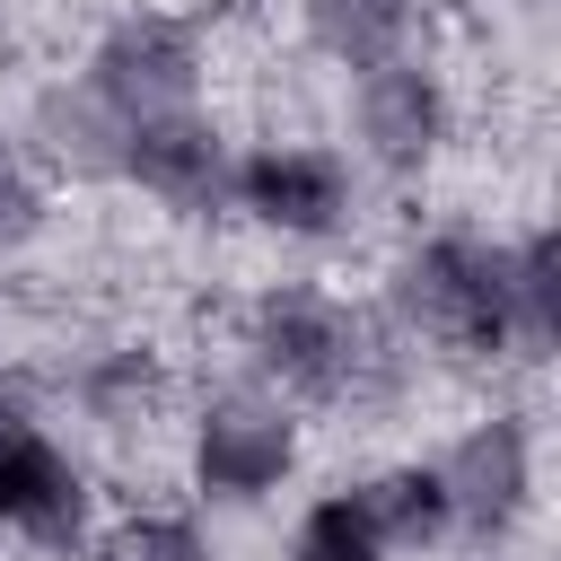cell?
<instances>
[{
	"mask_svg": "<svg viewBox=\"0 0 561 561\" xmlns=\"http://www.w3.org/2000/svg\"><path fill=\"white\" fill-rule=\"evenodd\" d=\"M228 342H237V377L280 394L298 421L386 430L421 386V351L377 316V298H351L307 272L254 280L228 316Z\"/></svg>",
	"mask_w": 561,
	"mask_h": 561,
	"instance_id": "1",
	"label": "cell"
},
{
	"mask_svg": "<svg viewBox=\"0 0 561 561\" xmlns=\"http://www.w3.org/2000/svg\"><path fill=\"white\" fill-rule=\"evenodd\" d=\"M377 316L421 351V368H517L508 351V289H500V228L473 219H412L377 263Z\"/></svg>",
	"mask_w": 561,
	"mask_h": 561,
	"instance_id": "2",
	"label": "cell"
},
{
	"mask_svg": "<svg viewBox=\"0 0 561 561\" xmlns=\"http://www.w3.org/2000/svg\"><path fill=\"white\" fill-rule=\"evenodd\" d=\"M175 473H184V500L202 517H219V508H272L307 473V421L280 394H263L254 377L228 368L210 386H184Z\"/></svg>",
	"mask_w": 561,
	"mask_h": 561,
	"instance_id": "3",
	"label": "cell"
},
{
	"mask_svg": "<svg viewBox=\"0 0 561 561\" xmlns=\"http://www.w3.org/2000/svg\"><path fill=\"white\" fill-rule=\"evenodd\" d=\"M96 517H105V482L88 447L26 377H0V543L35 561H79Z\"/></svg>",
	"mask_w": 561,
	"mask_h": 561,
	"instance_id": "4",
	"label": "cell"
},
{
	"mask_svg": "<svg viewBox=\"0 0 561 561\" xmlns=\"http://www.w3.org/2000/svg\"><path fill=\"white\" fill-rule=\"evenodd\" d=\"M79 88L114 114V123H149V114H184V105H219V35L202 9L175 0H114L88 44H79Z\"/></svg>",
	"mask_w": 561,
	"mask_h": 561,
	"instance_id": "5",
	"label": "cell"
},
{
	"mask_svg": "<svg viewBox=\"0 0 561 561\" xmlns=\"http://www.w3.org/2000/svg\"><path fill=\"white\" fill-rule=\"evenodd\" d=\"M456 131H465V96L438 53H403V61L342 79V140L333 149L359 167L368 193H421L456 158Z\"/></svg>",
	"mask_w": 561,
	"mask_h": 561,
	"instance_id": "6",
	"label": "cell"
},
{
	"mask_svg": "<svg viewBox=\"0 0 561 561\" xmlns=\"http://www.w3.org/2000/svg\"><path fill=\"white\" fill-rule=\"evenodd\" d=\"M228 219L289 254H333L368 228V184L324 131H254L228 167Z\"/></svg>",
	"mask_w": 561,
	"mask_h": 561,
	"instance_id": "7",
	"label": "cell"
},
{
	"mask_svg": "<svg viewBox=\"0 0 561 561\" xmlns=\"http://www.w3.org/2000/svg\"><path fill=\"white\" fill-rule=\"evenodd\" d=\"M438 482H447V517H456V552L500 561L543 500V430L526 403H482L465 412L438 447H430Z\"/></svg>",
	"mask_w": 561,
	"mask_h": 561,
	"instance_id": "8",
	"label": "cell"
},
{
	"mask_svg": "<svg viewBox=\"0 0 561 561\" xmlns=\"http://www.w3.org/2000/svg\"><path fill=\"white\" fill-rule=\"evenodd\" d=\"M237 140L219 105H184V114H149V123H123V158H114V193L149 202L158 219L175 228H210L228 219V167H237Z\"/></svg>",
	"mask_w": 561,
	"mask_h": 561,
	"instance_id": "9",
	"label": "cell"
},
{
	"mask_svg": "<svg viewBox=\"0 0 561 561\" xmlns=\"http://www.w3.org/2000/svg\"><path fill=\"white\" fill-rule=\"evenodd\" d=\"M53 394H61V412H70L88 438H105V447H140V438L175 430V412H184V377H175L167 351L140 342V333H114V342L70 351L61 377H53Z\"/></svg>",
	"mask_w": 561,
	"mask_h": 561,
	"instance_id": "10",
	"label": "cell"
},
{
	"mask_svg": "<svg viewBox=\"0 0 561 561\" xmlns=\"http://www.w3.org/2000/svg\"><path fill=\"white\" fill-rule=\"evenodd\" d=\"M9 140H18V158L61 193H114V158H123V123L79 88V70H53V79H35L26 88V105H18V123H9Z\"/></svg>",
	"mask_w": 561,
	"mask_h": 561,
	"instance_id": "11",
	"label": "cell"
},
{
	"mask_svg": "<svg viewBox=\"0 0 561 561\" xmlns=\"http://www.w3.org/2000/svg\"><path fill=\"white\" fill-rule=\"evenodd\" d=\"M289 26H298V53L333 79L430 53V0H289Z\"/></svg>",
	"mask_w": 561,
	"mask_h": 561,
	"instance_id": "12",
	"label": "cell"
},
{
	"mask_svg": "<svg viewBox=\"0 0 561 561\" xmlns=\"http://www.w3.org/2000/svg\"><path fill=\"white\" fill-rule=\"evenodd\" d=\"M500 289H508V351H517V368H543L561 351V237H552V219L500 228Z\"/></svg>",
	"mask_w": 561,
	"mask_h": 561,
	"instance_id": "13",
	"label": "cell"
},
{
	"mask_svg": "<svg viewBox=\"0 0 561 561\" xmlns=\"http://www.w3.org/2000/svg\"><path fill=\"white\" fill-rule=\"evenodd\" d=\"M359 491H368V517H377V535L394 543V561H438V552H456V517H447V482H438L430 447L368 465Z\"/></svg>",
	"mask_w": 561,
	"mask_h": 561,
	"instance_id": "14",
	"label": "cell"
},
{
	"mask_svg": "<svg viewBox=\"0 0 561 561\" xmlns=\"http://www.w3.org/2000/svg\"><path fill=\"white\" fill-rule=\"evenodd\" d=\"M79 561H219V535L193 500H123L96 517Z\"/></svg>",
	"mask_w": 561,
	"mask_h": 561,
	"instance_id": "15",
	"label": "cell"
},
{
	"mask_svg": "<svg viewBox=\"0 0 561 561\" xmlns=\"http://www.w3.org/2000/svg\"><path fill=\"white\" fill-rule=\"evenodd\" d=\"M280 561H394V543H386L377 517H368L359 473L298 500V517H289V535H280Z\"/></svg>",
	"mask_w": 561,
	"mask_h": 561,
	"instance_id": "16",
	"label": "cell"
},
{
	"mask_svg": "<svg viewBox=\"0 0 561 561\" xmlns=\"http://www.w3.org/2000/svg\"><path fill=\"white\" fill-rule=\"evenodd\" d=\"M44 228H53V184H44V175L18 158V140L0 131V263L35 254Z\"/></svg>",
	"mask_w": 561,
	"mask_h": 561,
	"instance_id": "17",
	"label": "cell"
}]
</instances>
